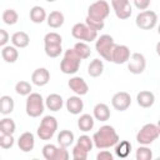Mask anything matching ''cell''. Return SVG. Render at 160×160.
Here are the masks:
<instances>
[{
  "mask_svg": "<svg viewBox=\"0 0 160 160\" xmlns=\"http://www.w3.org/2000/svg\"><path fill=\"white\" fill-rule=\"evenodd\" d=\"M135 24L141 30H151L158 24V15L152 10L140 11L135 19Z\"/></svg>",
  "mask_w": 160,
  "mask_h": 160,
  "instance_id": "cell-9",
  "label": "cell"
},
{
  "mask_svg": "<svg viewBox=\"0 0 160 160\" xmlns=\"http://www.w3.org/2000/svg\"><path fill=\"white\" fill-rule=\"evenodd\" d=\"M68 86L70 88L71 91H74L79 96L86 95L88 91H89V85L80 76H72V78H70V80L68 81Z\"/></svg>",
  "mask_w": 160,
  "mask_h": 160,
  "instance_id": "cell-13",
  "label": "cell"
},
{
  "mask_svg": "<svg viewBox=\"0 0 160 160\" xmlns=\"http://www.w3.org/2000/svg\"><path fill=\"white\" fill-rule=\"evenodd\" d=\"M44 50L49 58H58L62 52V38L58 32H48L44 36Z\"/></svg>",
  "mask_w": 160,
  "mask_h": 160,
  "instance_id": "cell-3",
  "label": "cell"
},
{
  "mask_svg": "<svg viewBox=\"0 0 160 160\" xmlns=\"http://www.w3.org/2000/svg\"><path fill=\"white\" fill-rule=\"evenodd\" d=\"M74 50L76 51V54H78L82 60L88 59V58L91 55V49H90V46H89L85 41H79V42H76V44L74 45Z\"/></svg>",
  "mask_w": 160,
  "mask_h": 160,
  "instance_id": "cell-29",
  "label": "cell"
},
{
  "mask_svg": "<svg viewBox=\"0 0 160 160\" xmlns=\"http://www.w3.org/2000/svg\"><path fill=\"white\" fill-rule=\"evenodd\" d=\"M160 136L158 126L155 124H145L136 134V141L140 145H150Z\"/></svg>",
  "mask_w": 160,
  "mask_h": 160,
  "instance_id": "cell-7",
  "label": "cell"
},
{
  "mask_svg": "<svg viewBox=\"0 0 160 160\" xmlns=\"http://www.w3.org/2000/svg\"><path fill=\"white\" fill-rule=\"evenodd\" d=\"M84 109V101L81 100V98L79 95H75V96H70L68 100H66V110L72 114V115H78Z\"/></svg>",
  "mask_w": 160,
  "mask_h": 160,
  "instance_id": "cell-17",
  "label": "cell"
},
{
  "mask_svg": "<svg viewBox=\"0 0 160 160\" xmlns=\"http://www.w3.org/2000/svg\"><path fill=\"white\" fill-rule=\"evenodd\" d=\"M131 14H132V8H131L130 4H129L126 8H124V9H121V10H119V11L115 12L116 18L120 19V20H126V19H129V18L131 16Z\"/></svg>",
  "mask_w": 160,
  "mask_h": 160,
  "instance_id": "cell-40",
  "label": "cell"
},
{
  "mask_svg": "<svg viewBox=\"0 0 160 160\" xmlns=\"http://www.w3.org/2000/svg\"><path fill=\"white\" fill-rule=\"evenodd\" d=\"M104 72V62L100 59H94L88 66V74L91 78H98Z\"/></svg>",
  "mask_w": 160,
  "mask_h": 160,
  "instance_id": "cell-26",
  "label": "cell"
},
{
  "mask_svg": "<svg viewBox=\"0 0 160 160\" xmlns=\"http://www.w3.org/2000/svg\"><path fill=\"white\" fill-rule=\"evenodd\" d=\"M1 58L5 62H9V64H12L18 60L19 58V51H18V48L14 46V45H5L2 46L1 49Z\"/></svg>",
  "mask_w": 160,
  "mask_h": 160,
  "instance_id": "cell-18",
  "label": "cell"
},
{
  "mask_svg": "<svg viewBox=\"0 0 160 160\" xmlns=\"http://www.w3.org/2000/svg\"><path fill=\"white\" fill-rule=\"evenodd\" d=\"M131 54H130V49L126 45H118L115 44L112 52H111V62H115L118 65L120 64H125L129 61Z\"/></svg>",
  "mask_w": 160,
  "mask_h": 160,
  "instance_id": "cell-12",
  "label": "cell"
},
{
  "mask_svg": "<svg viewBox=\"0 0 160 160\" xmlns=\"http://www.w3.org/2000/svg\"><path fill=\"white\" fill-rule=\"evenodd\" d=\"M46 1H48V2H54L55 0H46Z\"/></svg>",
  "mask_w": 160,
  "mask_h": 160,
  "instance_id": "cell-50",
  "label": "cell"
},
{
  "mask_svg": "<svg viewBox=\"0 0 160 160\" xmlns=\"http://www.w3.org/2000/svg\"><path fill=\"white\" fill-rule=\"evenodd\" d=\"M36 134L41 140H50L54 136L55 131H52V130H50V129H48V128H45L42 125H39V128L36 130Z\"/></svg>",
  "mask_w": 160,
  "mask_h": 160,
  "instance_id": "cell-38",
  "label": "cell"
},
{
  "mask_svg": "<svg viewBox=\"0 0 160 160\" xmlns=\"http://www.w3.org/2000/svg\"><path fill=\"white\" fill-rule=\"evenodd\" d=\"M135 158H136V160H151L152 159V151L146 145H141L136 149Z\"/></svg>",
  "mask_w": 160,
  "mask_h": 160,
  "instance_id": "cell-33",
  "label": "cell"
},
{
  "mask_svg": "<svg viewBox=\"0 0 160 160\" xmlns=\"http://www.w3.org/2000/svg\"><path fill=\"white\" fill-rule=\"evenodd\" d=\"M81 58L76 54V51L72 49H68L64 52L62 60L60 62V70L66 75H74L78 72L81 62Z\"/></svg>",
  "mask_w": 160,
  "mask_h": 160,
  "instance_id": "cell-2",
  "label": "cell"
},
{
  "mask_svg": "<svg viewBox=\"0 0 160 160\" xmlns=\"http://www.w3.org/2000/svg\"><path fill=\"white\" fill-rule=\"evenodd\" d=\"M31 84L25 81V80H20L15 84V91L18 95H21V96H28L31 94Z\"/></svg>",
  "mask_w": 160,
  "mask_h": 160,
  "instance_id": "cell-31",
  "label": "cell"
},
{
  "mask_svg": "<svg viewBox=\"0 0 160 160\" xmlns=\"http://www.w3.org/2000/svg\"><path fill=\"white\" fill-rule=\"evenodd\" d=\"M30 36L25 31H16L11 35V44L19 49H24L29 45Z\"/></svg>",
  "mask_w": 160,
  "mask_h": 160,
  "instance_id": "cell-21",
  "label": "cell"
},
{
  "mask_svg": "<svg viewBox=\"0 0 160 160\" xmlns=\"http://www.w3.org/2000/svg\"><path fill=\"white\" fill-rule=\"evenodd\" d=\"M130 150H131V142H129L128 140H122L115 145V154L119 158H128Z\"/></svg>",
  "mask_w": 160,
  "mask_h": 160,
  "instance_id": "cell-28",
  "label": "cell"
},
{
  "mask_svg": "<svg viewBox=\"0 0 160 160\" xmlns=\"http://www.w3.org/2000/svg\"><path fill=\"white\" fill-rule=\"evenodd\" d=\"M69 156H70V155H69V151L66 150V148H64V146L58 148L55 160H68V159H69Z\"/></svg>",
  "mask_w": 160,
  "mask_h": 160,
  "instance_id": "cell-43",
  "label": "cell"
},
{
  "mask_svg": "<svg viewBox=\"0 0 160 160\" xmlns=\"http://www.w3.org/2000/svg\"><path fill=\"white\" fill-rule=\"evenodd\" d=\"M72 159L74 160H86L88 159V151L81 149L79 145H75L72 148Z\"/></svg>",
  "mask_w": 160,
  "mask_h": 160,
  "instance_id": "cell-39",
  "label": "cell"
},
{
  "mask_svg": "<svg viewBox=\"0 0 160 160\" xmlns=\"http://www.w3.org/2000/svg\"><path fill=\"white\" fill-rule=\"evenodd\" d=\"M94 125H95V118L91 116L90 114H82L78 119V128L84 132L92 130Z\"/></svg>",
  "mask_w": 160,
  "mask_h": 160,
  "instance_id": "cell-22",
  "label": "cell"
},
{
  "mask_svg": "<svg viewBox=\"0 0 160 160\" xmlns=\"http://www.w3.org/2000/svg\"><path fill=\"white\" fill-rule=\"evenodd\" d=\"M76 145H79L81 149H84L89 152L94 146V140H92V138H90L88 135H81V136H79Z\"/></svg>",
  "mask_w": 160,
  "mask_h": 160,
  "instance_id": "cell-34",
  "label": "cell"
},
{
  "mask_svg": "<svg viewBox=\"0 0 160 160\" xmlns=\"http://www.w3.org/2000/svg\"><path fill=\"white\" fill-rule=\"evenodd\" d=\"M1 18H2V21L6 25H15L18 22V20H19V15H18V12L14 9H6V10H4Z\"/></svg>",
  "mask_w": 160,
  "mask_h": 160,
  "instance_id": "cell-32",
  "label": "cell"
},
{
  "mask_svg": "<svg viewBox=\"0 0 160 160\" xmlns=\"http://www.w3.org/2000/svg\"><path fill=\"white\" fill-rule=\"evenodd\" d=\"M155 50H156V54L160 56V41L156 44V48H155Z\"/></svg>",
  "mask_w": 160,
  "mask_h": 160,
  "instance_id": "cell-47",
  "label": "cell"
},
{
  "mask_svg": "<svg viewBox=\"0 0 160 160\" xmlns=\"http://www.w3.org/2000/svg\"><path fill=\"white\" fill-rule=\"evenodd\" d=\"M16 129V125L12 119L10 118H4L0 121V132L1 134H14Z\"/></svg>",
  "mask_w": 160,
  "mask_h": 160,
  "instance_id": "cell-30",
  "label": "cell"
},
{
  "mask_svg": "<svg viewBox=\"0 0 160 160\" xmlns=\"http://www.w3.org/2000/svg\"><path fill=\"white\" fill-rule=\"evenodd\" d=\"M71 35L76 40L85 42H91L98 39V31L90 28L86 22H76L71 28Z\"/></svg>",
  "mask_w": 160,
  "mask_h": 160,
  "instance_id": "cell-5",
  "label": "cell"
},
{
  "mask_svg": "<svg viewBox=\"0 0 160 160\" xmlns=\"http://www.w3.org/2000/svg\"><path fill=\"white\" fill-rule=\"evenodd\" d=\"M31 81L36 86H45L50 81V72L45 68H38L31 74Z\"/></svg>",
  "mask_w": 160,
  "mask_h": 160,
  "instance_id": "cell-15",
  "label": "cell"
},
{
  "mask_svg": "<svg viewBox=\"0 0 160 160\" xmlns=\"http://www.w3.org/2000/svg\"><path fill=\"white\" fill-rule=\"evenodd\" d=\"M15 108V102H14V99L9 95H2L0 98V112L2 115H8L10 112H12Z\"/></svg>",
  "mask_w": 160,
  "mask_h": 160,
  "instance_id": "cell-25",
  "label": "cell"
},
{
  "mask_svg": "<svg viewBox=\"0 0 160 160\" xmlns=\"http://www.w3.org/2000/svg\"><path fill=\"white\" fill-rule=\"evenodd\" d=\"M132 1H134L135 8L139 10H142V11L146 10L151 4V0H132Z\"/></svg>",
  "mask_w": 160,
  "mask_h": 160,
  "instance_id": "cell-44",
  "label": "cell"
},
{
  "mask_svg": "<svg viewBox=\"0 0 160 160\" xmlns=\"http://www.w3.org/2000/svg\"><path fill=\"white\" fill-rule=\"evenodd\" d=\"M158 32H159V35H160V24H159V26H158Z\"/></svg>",
  "mask_w": 160,
  "mask_h": 160,
  "instance_id": "cell-49",
  "label": "cell"
},
{
  "mask_svg": "<svg viewBox=\"0 0 160 160\" xmlns=\"http://www.w3.org/2000/svg\"><path fill=\"white\" fill-rule=\"evenodd\" d=\"M96 159L98 160H112L114 159V155L110 151H108V150H102V151H100L96 155Z\"/></svg>",
  "mask_w": 160,
  "mask_h": 160,
  "instance_id": "cell-45",
  "label": "cell"
},
{
  "mask_svg": "<svg viewBox=\"0 0 160 160\" xmlns=\"http://www.w3.org/2000/svg\"><path fill=\"white\" fill-rule=\"evenodd\" d=\"M136 101H138L139 106H141L144 109H148V108H151L154 105L155 95L151 91H149V90H141L136 95Z\"/></svg>",
  "mask_w": 160,
  "mask_h": 160,
  "instance_id": "cell-16",
  "label": "cell"
},
{
  "mask_svg": "<svg viewBox=\"0 0 160 160\" xmlns=\"http://www.w3.org/2000/svg\"><path fill=\"white\" fill-rule=\"evenodd\" d=\"M92 114H94L95 120H99V121H106L110 119V109L104 102L96 104L92 109Z\"/></svg>",
  "mask_w": 160,
  "mask_h": 160,
  "instance_id": "cell-19",
  "label": "cell"
},
{
  "mask_svg": "<svg viewBox=\"0 0 160 160\" xmlns=\"http://www.w3.org/2000/svg\"><path fill=\"white\" fill-rule=\"evenodd\" d=\"M9 39H10V36H9L8 31L4 29H0V46H5L6 42L9 41Z\"/></svg>",
  "mask_w": 160,
  "mask_h": 160,
  "instance_id": "cell-46",
  "label": "cell"
},
{
  "mask_svg": "<svg viewBox=\"0 0 160 160\" xmlns=\"http://www.w3.org/2000/svg\"><path fill=\"white\" fill-rule=\"evenodd\" d=\"M58 148L54 144H46L42 146V156L46 160H55Z\"/></svg>",
  "mask_w": 160,
  "mask_h": 160,
  "instance_id": "cell-35",
  "label": "cell"
},
{
  "mask_svg": "<svg viewBox=\"0 0 160 160\" xmlns=\"http://www.w3.org/2000/svg\"><path fill=\"white\" fill-rule=\"evenodd\" d=\"M75 140V136H74V132L70 131V130H61L59 134H58V144L60 146H64V148H68L70 146Z\"/></svg>",
  "mask_w": 160,
  "mask_h": 160,
  "instance_id": "cell-27",
  "label": "cell"
},
{
  "mask_svg": "<svg viewBox=\"0 0 160 160\" xmlns=\"http://www.w3.org/2000/svg\"><path fill=\"white\" fill-rule=\"evenodd\" d=\"M40 125H42V126H45V128H48V129H50V130H52L55 132L58 130V120H56V118L50 116V115L44 116L41 122H40Z\"/></svg>",
  "mask_w": 160,
  "mask_h": 160,
  "instance_id": "cell-36",
  "label": "cell"
},
{
  "mask_svg": "<svg viewBox=\"0 0 160 160\" xmlns=\"http://www.w3.org/2000/svg\"><path fill=\"white\" fill-rule=\"evenodd\" d=\"M92 140H94V146L95 148H98V149H109L111 146H115L120 141V138H119L116 130L114 129V126L102 125L92 135Z\"/></svg>",
  "mask_w": 160,
  "mask_h": 160,
  "instance_id": "cell-1",
  "label": "cell"
},
{
  "mask_svg": "<svg viewBox=\"0 0 160 160\" xmlns=\"http://www.w3.org/2000/svg\"><path fill=\"white\" fill-rule=\"evenodd\" d=\"M114 46H115L114 39H112V36H110L108 34H104L100 38H98L96 42H95V49H96L98 54L106 61H111V52H112Z\"/></svg>",
  "mask_w": 160,
  "mask_h": 160,
  "instance_id": "cell-6",
  "label": "cell"
},
{
  "mask_svg": "<svg viewBox=\"0 0 160 160\" xmlns=\"http://www.w3.org/2000/svg\"><path fill=\"white\" fill-rule=\"evenodd\" d=\"M156 126H158V130H159V134H160V119H159V121H158Z\"/></svg>",
  "mask_w": 160,
  "mask_h": 160,
  "instance_id": "cell-48",
  "label": "cell"
},
{
  "mask_svg": "<svg viewBox=\"0 0 160 160\" xmlns=\"http://www.w3.org/2000/svg\"><path fill=\"white\" fill-rule=\"evenodd\" d=\"M111 105L118 111H125L131 105V96L126 91H119L112 95L111 98Z\"/></svg>",
  "mask_w": 160,
  "mask_h": 160,
  "instance_id": "cell-11",
  "label": "cell"
},
{
  "mask_svg": "<svg viewBox=\"0 0 160 160\" xmlns=\"http://www.w3.org/2000/svg\"><path fill=\"white\" fill-rule=\"evenodd\" d=\"M129 4H130L129 0H111V6H112L115 12L121 10V9H124V8H126Z\"/></svg>",
  "mask_w": 160,
  "mask_h": 160,
  "instance_id": "cell-42",
  "label": "cell"
},
{
  "mask_svg": "<svg viewBox=\"0 0 160 160\" xmlns=\"http://www.w3.org/2000/svg\"><path fill=\"white\" fill-rule=\"evenodd\" d=\"M45 106V100L39 92H31L30 95H28L25 110L30 118H39L40 115H42Z\"/></svg>",
  "mask_w": 160,
  "mask_h": 160,
  "instance_id": "cell-4",
  "label": "cell"
},
{
  "mask_svg": "<svg viewBox=\"0 0 160 160\" xmlns=\"http://www.w3.org/2000/svg\"><path fill=\"white\" fill-rule=\"evenodd\" d=\"M18 146L22 152H30L32 151L35 146V136L30 131L22 132L18 139Z\"/></svg>",
  "mask_w": 160,
  "mask_h": 160,
  "instance_id": "cell-14",
  "label": "cell"
},
{
  "mask_svg": "<svg viewBox=\"0 0 160 160\" xmlns=\"http://www.w3.org/2000/svg\"><path fill=\"white\" fill-rule=\"evenodd\" d=\"M29 16H30V20L35 24H41L42 21H45L48 19V15H46V11L42 6H32L30 9V12H29Z\"/></svg>",
  "mask_w": 160,
  "mask_h": 160,
  "instance_id": "cell-23",
  "label": "cell"
},
{
  "mask_svg": "<svg viewBox=\"0 0 160 160\" xmlns=\"http://www.w3.org/2000/svg\"><path fill=\"white\" fill-rule=\"evenodd\" d=\"M45 105L50 111H59L64 105V100L59 94H50L45 99Z\"/></svg>",
  "mask_w": 160,
  "mask_h": 160,
  "instance_id": "cell-20",
  "label": "cell"
},
{
  "mask_svg": "<svg viewBox=\"0 0 160 160\" xmlns=\"http://www.w3.org/2000/svg\"><path fill=\"white\" fill-rule=\"evenodd\" d=\"M146 68V59L142 54L140 52H134L131 54L129 61H128V69L131 74L134 75H139L142 74L144 70Z\"/></svg>",
  "mask_w": 160,
  "mask_h": 160,
  "instance_id": "cell-10",
  "label": "cell"
},
{
  "mask_svg": "<svg viewBox=\"0 0 160 160\" xmlns=\"http://www.w3.org/2000/svg\"><path fill=\"white\" fill-rule=\"evenodd\" d=\"M65 21V18H64V14L61 11H58V10H54L51 11L49 15H48V19H46V22L50 28L52 29H58L60 26H62Z\"/></svg>",
  "mask_w": 160,
  "mask_h": 160,
  "instance_id": "cell-24",
  "label": "cell"
},
{
  "mask_svg": "<svg viewBox=\"0 0 160 160\" xmlns=\"http://www.w3.org/2000/svg\"><path fill=\"white\" fill-rule=\"evenodd\" d=\"M14 136L12 134H1L0 135V146L2 149H10L14 146Z\"/></svg>",
  "mask_w": 160,
  "mask_h": 160,
  "instance_id": "cell-37",
  "label": "cell"
},
{
  "mask_svg": "<svg viewBox=\"0 0 160 160\" xmlns=\"http://www.w3.org/2000/svg\"><path fill=\"white\" fill-rule=\"evenodd\" d=\"M85 22H86L90 28H92L94 30H96V31L102 30V29H104V26H105V22H104V21L94 20V19H90V18H88V16H86V19H85Z\"/></svg>",
  "mask_w": 160,
  "mask_h": 160,
  "instance_id": "cell-41",
  "label": "cell"
},
{
  "mask_svg": "<svg viewBox=\"0 0 160 160\" xmlns=\"http://www.w3.org/2000/svg\"><path fill=\"white\" fill-rule=\"evenodd\" d=\"M110 14V5L105 0H98L88 8V18L104 21Z\"/></svg>",
  "mask_w": 160,
  "mask_h": 160,
  "instance_id": "cell-8",
  "label": "cell"
}]
</instances>
